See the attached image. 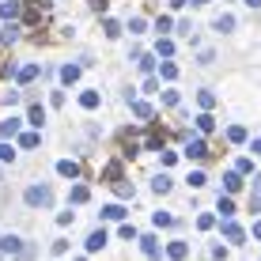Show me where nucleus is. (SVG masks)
<instances>
[{
  "label": "nucleus",
  "mask_w": 261,
  "mask_h": 261,
  "mask_svg": "<svg viewBox=\"0 0 261 261\" xmlns=\"http://www.w3.org/2000/svg\"><path fill=\"white\" fill-rule=\"evenodd\" d=\"M49 201H53V190H49V186H31V190H27V204H31V208L49 204Z\"/></svg>",
  "instance_id": "f257e3e1"
},
{
  "label": "nucleus",
  "mask_w": 261,
  "mask_h": 261,
  "mask_svg": "<svg viewBox=\"0 0 261 261\" xmlns=\"http://www.w3.org/2000/svg\"><path fill=\"white\" fill-rule=\"evenodd\" d=\"M186 155H190V159H204V155H208V144H204L201 137H190V144H186Z\"/></svg>",
  "instance_id": "f03ea898"
},
{
  "label": "nucleus",
  "mask_w": 261,
  "mask_h": 261,
  "mask_svg": "<svg viewBox=\"0 0 261 261\" xmlns=\"http://www.w3.org/2000/svg\"><path fill=\"white\" fill-rule=\"evenodd\" d=\"M15 133H19V118H8V121H0V140L15 137Z\"/></svg>",
  "instance_id": "7ed1b4c3"
},
{
  "label": "nucleus",
  "mask_w": 261,
  "mask_h": 261,
  "mask_svg": "<svg viewBox=\"0 0 261 261\" xmlns=\"http://www.w3.org/2000/svg\"><path fill=\"white\" fill-rule=\"evenodd\" d=\"M0 250H4V254H19V239L15 235H0Z\"/></svg>",
  "instance_id": "20e7f679"
},
{
  "label": "nucleus",
  "mask_w": 261,
  "mask_h": 261,
  "mask_svg": "<svg viewBox=\"0 0 261 261\" xmlns=\"http://www.w3.org/2000/svg\"><path fill=\"white\" fill-rule=\"evenodd\" d=\"M106 242H110V235H106V231H95V235L87 239V250H102Z\"/></svg>",
  "instance_id": "39448f33"
},
{
  "label": "nucleus",
  "mask_w": 261,
  "mask_h": 261,
  "mask_svg": "<svg viewBox=\"0 0 261 261\" xmlns=\"http://www.w3.org/2000/svg\"><path fill=\"white\" fill-rule=\"evenodd\" d=\"M167 254L174 257V261H182L186 254H190V246H186V242H170V246H167Z\"/></svg>",
  "instance_id": "423d86ee"
},
{
  "label": "nucleus",
  "mask_w": 261,
  "mask_h": 261,
  "mask_svg": "<svg viewBox=\"0 0 261 261\" xmlns=\"http://www.w3.org/2000/svg\"><path fill=\"white\" fill-rule=\"evenodd\" d=\"M223 186H227V193H235V190H242V174H239V170H231V174L223 178Z\"/></svg>",
  "instance_id": "0eeeda50"
},
{
  "label": "nucleus",
  "mask_w": 261,
  "mask_h": 261,
  "mask_svg": "<svg viewBox=\"0 0 261 261\" xmlns=\"http://www.w3.org/2000/svg\"><path fill=\"white\" fill-rule=\"evenodd\" d=\"M223 235H227L231 242H242V227H239V223H231V220H227V223H223Z\"/></svg>",
  "instance_id": "6e6552de"
},
{
  "label": "nucleus",
  "mask_w": 261,
  "mask_h": 261,
  "mask_svg": "<svg viewBox=\"0 0 261 261\" xmlns=\"http://www.w3.org/2000/svg\"><path fill=\"white\" fill-rule=\"evenodd\" d=\"M61 80H65V84H76L80 80V65H65L61 68Z\"/></svg>",
  "instance_id": "1a4fd4ad"
},
{
  "label": "nucleus",
  "mask_w": 261,
  "mask_h": 261,
  "mask_svg": "<svg viewBox=\"0 0 261 261\" xmlns=\"http://www.w3.org/2000/svg\"><path fill=\"white\" fill-rule=\"evenodd\" d=\"M57 170H61L65 178H76V174H80V167L72 163V159H61V163H57Z\"/></svg>",
  "instance_id": "9d476101"
},
{
  "label": "nucleus",
  "mask_w": 261,
  "mask_h": 261,
  "mask_svg": "<svg viewBox=\"0 0 261 261\" xmlns=\"http://www.w3.org/2000/svg\"><path fill=\"white\" fill-rule=\"evenodd\" d=\"M220 216H223V220L235 216V201H231V197H220Z\"/></svg>",
  "instance_id": "9b49d317"
},
{
  "label": "nucleus",
  "mask_w": 261,
  "mask_h": 261,
  "mask_svg": "<svg viewBox=\"0 0 261 261\" xmlns=\"http://www.w3.org/2000/svg\"><path fill=\"white\" fill-rule=\"evenodd\" d=\"M102 216H106V220H125V208H121V204H106Z\"/></svg>",
  "instance_id": "f8f14e48"
},
{
  "label": "nucleus",
  "mask_w": 261,
  "mask_h": 261,
  "mask_svg": "<svg viewBox=\"0 0 261 261\" xmlns=\"http://www.w3.org/2000/svg\"><path fill=\"white\" fill-rule=\"evenodd\" d=\"M227 140H231V144H242V140H246V129H242V125H231V129H227Z\"/></svg>",
  "instance_id": "ddd939ff"
},
{
  "label": "nucleus",
  "mask_w": 261,
  "mask_h": 261,
  "mask_svg": "<svg viewBox=\"0 0 261 261\" xmlns=\"http://www.w3.org/2000/svg\"><path fill=\"white\" fill-rule=\"evenodd\" d=\"M80 102H84V110H95V106H98V91H84Z\"/></svg>",
  "instance_id": "4468645a"
},
{
  "label": "nucleus",
  "mask_w": 261,
  "mask_h": 261,
  "mask_svg": "<svg viewBox=\"0 0 261 261\" xmlns=\"http://www.w3.org/2000/svg\"><path fill=\"white\" fill-rule=\"evenodd\" d=\"M140 246H144V254H148V257H159V246H155V239H140Z\"/></svg>",
  "instance_id": "2eb2a0df"
},
{
  "label": "nucleus",
  "mask_w": 261,
  "mask_h": 261,
  "mask_svg": "<svg viewBox=\"0 0 261 261\" xmlns=\"http://www.w3.org/2000/svg\"><path fill=\"white\" fill-rule=\"evenodd\" d=\"M34 76H38V65H27V68H19V84H31Z\"/></svg>",
  "instance_id": "dca6fc26"
},
{
  "label": "nucleus",
  "mask_w": 261,
  "mask_h": 261,
  "mask_svg": "<svg viewBox=\"0 0 261 261\" xmlns=\"http://www.w3.org/2000/svg\"><path fill=\"white\" fill-rule=\"evenodd\" d=\"M159 76H163V80H178V65H170V61H163V68H159Z\"/></svg>",
  "instance_id": "f3484780"
},
{
  "label": "nucleus",
  "mask_w": 261,
  "mask_h": 261,
  "mask_svg": "<svg viewBox=\"0 0 261 261\" xmlns=\"http://www.w3.org/2000/svg\"><path fill=\"white\" fill-rule=\"evenodd\" d=\"M231 27H235V15H220L216 19V31H231Z\"/></svg>",
  "instance_id": "a211bd4d"
},
{
  "label": "nucleus",
  "mask_w": 261,
  "mask_h": 261,
  "mask_svg": "<svg viewBox=\"0 0 261 261\" xmlns=\"http://www.w3.org/2000/svg\"><path fill=\"white\" fill-rule=\"evenodd\" d=\"M186 182H190V186H193V190H201V186H204V182H208V178H204V174H201V170H193V174H190V178H186Z\"/></svg>",
  "instance_id": "6ab92c4d"
},
{
  "label": "nucleus",
  "mask_w": 261,
  "mask_h": 261,
  "mask_svg": "<svg viewBox=\"0 0 261 261\" xmlns=\"http://www.w3.org/2000/svg\"><path fill=\"white\" fill-rule=\"evenodd\" d=\"M19 144H23V148H38V133H23Z\"/></svg>",
  "instance_id": "aec40b11"
},
{
  "label": "nucleus",
  "mask_w": 261,
  "mask_h": 261,
  "mask_svg": "<svg viewBox=\"0 0 261 261\" xmlns=\"http://www.w3.org/2000/svg\"><path fill=\"white\" fill-rule=\"evenodd\" d=\"M133 114H137V118H151V106L148 102H133Z\"/></svg>",
  "instance_id": "412c9836"
},
{
  "label": "nucleus",
  "mask_w": 261,
  "mask_h": 261,
  "mask_svg": "<svg viewBox=\"0 0 261 261\" xmlns=\"http://www.w3.org/2000/svg\"><path fill=\"white\" fill-rule=\"evenodd\" d=\"M151 186H155V193H167V190H170V178H167V174H159Z\"/></svg>",
  "instance_id": "4be33fe9"
},
{
  "label": "nucleus",
  "mask_w": 261,
  "mask_h": 261,
  "mask_svg": "<svg viewBox=\"0 0 261 261\" xmlns=\"http://www.w3.org/2000/svg\"><path fill=\"white\" fill-rule=\"evenodd\" d=\"M197 125H201V133H212V129H216V121L208 118V114H201V118H197Z\"/></svg>",
  "instance_id": "5701e85b"
},
{
  "label": "nucleus",
  "mask_w": 261,
  "mask_h": 261,
  "mask_svg": "<svg viewBox=\"0 0 261 261\" xmlns=\"http://www.w3.org/2000/svg\"><path fill=\"white\" fill-rule=\"evenodd\" d=\"M19 38V27H4V34H0V42H15Z\"/></svg>",
  "instance_id": "b1692460"
},
{
  "label": "nucleus",
  "mask_w": 261,
  "mask_h": 261,
  "mask_svg": "<svg viewBox=\"0 0 261 261\" xmlns=\"http://www.w3.org/2000/svg\"><path fill=\"white\" fill-rule=\"evenodd\" d=\"M15 12H19V4H15V0H12V4H0V15H4V19H12Z\"/></svg>",
  "instance_id": "393cba45"
},
{
  "label": "nucleus",
  "mask_w": 261,
  "mask_h": 261,
  "mask_svg": "<svg viewBox=\"0 0 261 261\" xmlns=\"http://www.w3.org/2000/svg\"><path fill=\"white\" fill-rule=\"evenodd\" d=\"M170 53H174V42L163 38V42H159V57H170Z\"/></svg>",
  "instance_id": "a878e982"
},
{
  "label": "nucleus",
  "mask_w": 261,
  "mask_h": 261,
  "mask_svg": "<svg viewBox=\"0 0 261 261\" xmlns=\"http://www.w3.org/2000/svg\"><path fill=\"white\" fill-rule=\"evenodd\" d=\"M12 155H15V151H12V148H8V144H4V140H0V163H12Z\"/></svg>",
  "instance_id": "bb28decb"
},
{
  "label": "nucleus",
  "mask_w": 261,
  "mask_h": 261,
  "mask_svg": "<svg viewBox=\"0 0 261 261\" xmlns=\"http://www.w3.org/2000/svg\"><path fill=\"white\" fill-rule=\"evenodd\" d=\"M201 106H204V110H212V106H216V95H212V91H201Z\"/></svg>",
  "instance_id": "cd10ccee"
},
{
  "label": "nucleus",
  "mask_w": 261,
  "mask_h": 261,
  "mask_svg": "<svg viewBox=\"0 0 261 261\" xmlns=\"http://www.w3.org/2000/svg\"><path fill=\"white\" fill-rule=\"evenodd\" d=\"M102 27H106V34H110V38H118V34H121V27H118V23H114V19H106Z\"/></svg>",
  "instance_id": "c85d7f7f"
},
{
  "label": "nucleus",
  "mask_w": 261,
  "mask_h": 261,
  "mask_svg": "<svg viewBox=\"0 0 261 261\" xmlns=\"http://www.w3.org/2000/svg\"><path fill=\"white\" fill-rule=\"evenodd\" d=\"M42 121H46V114H42V106H34L31 110V125H42Z\"/></svg>",
  "instance_id": "c756f323"
},
{
  "label": "nucleus",
  "mask_w": 261,
  "mask_h": 261,
  "mask_svg": "<svg viewBox=\"0 0 261 261\" xmlns=\"http://www.w3.org/2000/svg\"><path fill=\"white\" fill-rule=\"evenodd\" d=\"M68 197H72V201H76V204H80V201H87V190H84V186H76V190H72Z\"/></svg>",
  "instance_id": "7c9ffc66"
},
{
  "label": "nucleus",
  "mask_w": 261,
  "mask_h": 261,
  "mask_svg": "<svg viewBox=\"0 0 261 261\" xmlns=\"http://www.w3.org/2000/svg\"><path fill=\"white\" fill-rule=\"evenodd\" d=\"M155 223H159V227H167V223H174V216H170V212H155Z\"/></svg>",
  "instance_id": "2f4dec72"
},
{
  "label": "nucleus",
  "mask_w": 261,
  "mask_h": 261,
  "mask_svg": "<svg viewBox=\"0 0 261 261\" xmlns=\"http://www.w3.org/2000/svg\"><path fill=\"white\" fill-rule=\"evenodd\" d=\"M118 235H121V239H137V227H133V223H125V227L118 231Z\"/></svg>",
  "instance_id": "473e14b6"
},
{
  "label": "nucleus",
  "mask_w": 261,
  "mask_h": 261,
  "mask_svg": "<svg viewBox=\"0 0 261 261\" xmlns=\"http://www.w3.org/2000/svg\"><path fill=\"white\" fill-rule=\"evenodd\" d=\"M235 170H239V174H250V170H254V163H250V159H239Z\"/></svg>",
  "instance_id": "72a5a7b5"
},
{
  "label": "nucleus",
  "mask_w": 261,
  "mask_h": 261,
  "mask_svg": "<svg viewBox=\"0 0 261 261\" xmlns=\"http://www.w3.org/2000/svg\"><path fill=\"white\" fill-rule=\"evenodd\" d=\"M155 31H163V34L170 31V15H159V23H155Z\"/></svg>",
  "instance_id": "f704fd0d"
},
{
  "label": "nucleus",
  "mask_w": 261,
  "mask_h": 261,
  "mask_svg": "<svg viewBox=\"0 0 261 261\" xmlns=\"http://www.w3.org/2000/svg\"><path fill=\"white\" fill-rule=\"evenodd\" d=\"M137 61H140V72H151V57H148V53H140Z\"/></svg>",
  "instance_id": "c9c22d12"
},
{
  "label": "nucleus",
  "mask_w": 261,
  "mask_h": 261,
  "mask_svg": "<svg viewBox=\"0 0 261 261\" xmlns=\"http://www.w3.org/2000/svg\"><path fill=\"white\" fill-rule=\"evenodd\" d=\"M118 197H133V186L129 182H118Z\"/></svg>",
  "instance_id": "e433bc0d"
},
{
  "label": "nucleus",
  "mask_w": 261,
  "mask_h": 261,
  "mask_svg": "<svg viewBox=\"0 0 261 261\" xmlns=\"http://www.w3.org/2000/svg\"><path fill=\"white\" fill-rule=\"evenodd\" d=\"M250 151H254V155H261V137H257L254 144H250Z\"/></svg>",
  "instance_id": "4c0bfd02"
},
{
  "label": "nucleus",
  "mask_w": 261,
  "mask_h": 261,
  "mask_svg": "<svg viewBox=\"0 0 261 261\" xmlns=\"http://www.w3.org/2000/svg\"><path fill=\"white\" fill-rule=\"evenodd\" d=\"M254 235H257V239H261V220H257V223H254Z\"/></svg>",
  "instance_id": "58836bf2"
},
{
  "label": "nucleus",
  "mask_w": 261,
  "mask_h": 261,
  "mask_svg": "<svg viewBox=\"0 0 261 261\" xmlns=\"http://www.w3.org/2000/svg\"><path fill=\"white\" fill-rule=\"evenodd\" d=\"M254 186H257V197H261V174H257V178H254Z\"/></svg>",
  "instance_id": "ea45409f"
},
{
  "label": "nucleus",
  "mask_w": 261,
  "mask_h": 261,
  "mask_svg": "<svg viewBox=\"0 0 261 261\" xmlns=\"http://www.w3.org/2000/svg\"><path fill=\"white\" fill-rule=\"evenodd\" d=\"M246 4H250V8H257V4H261V0H246Z\"/></svg>",
  "instance_id": "a19ab883"
},
{
  "label": "nucleus",
  "mask_w": 261,
  "mask_h": 261,
  "mask_svg": "<svg viewBox=\"0 0 261 261\" xmlns=\"http://www.w3.org/2000/svg\"><path fill=\"white\" fill-rule=\"evenodd\" d=\"M193 4H208V0H193Z\"/></svg>",
  "instance_id": "79ce46f5"
},
{
  "label": "nucleus",
  "mask_w": 261,
  "mask_h": 261,
  "mask_svg": "<svg viewBox=\"0 0 261 261\" xmlns=\"http://www.w3.org/2000/svg\"><path fill=\"white\" fill-rule=\"evenodd\" d=\"M0 254H4V250H0Z\"/></svg>",
  "instance_id": "37998d69"
}]
</instances>
